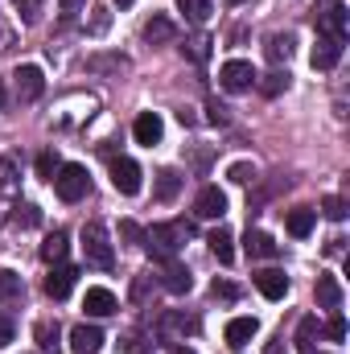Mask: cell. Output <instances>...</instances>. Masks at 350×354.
<instances>
[{
  "label": "cell",
  "instance_id": "5",
  "mask_svg": "<svg viewBox=\"0 0 350 354\" xmlns=\"http://www.w3.org/2000/svg\"><path fill=\"white\" fill-rule=\"evenodd\" d=\"M12 83H17V99H21V103H33V99H42V91H46V75H42V66L25 62V66H17Z\"/></svg>",
  "mask_w": 350,
  "mask_h": 354
},
{
  "label": "cell",
  "instance_id": "2",
  "mask_svg": "<svg viewBox=\"0 0 350 354\" xmlns=\"http://www.w3.org/2000/svg\"><path fill=\"white\" fill-rule=\"evenodd\" d=\"M83 256H87V264H95V268H111L116 264V252H111L107 227H103L99 218L83 223Z\"/></svg>",
  "mask_w": 350,
  "mask_h": 354
},
{
  "label": "cell",
  "instance_id": "14",
  "mask_svg": "<svg viewBox=\"0 0 350 354\" xmlns=\"http://www.w3.org/2000/svg\"><path fill=\"white\" fill-rule=\"evenodd\" d=\"M194 330H198V317H185V313H165V317L157 322V334H161L165 342L185 338V334H194Z\"/></svg>",
  "mask_w": 350,
  "mask_h": 354
},
{
  "label": "cell",
  "instance_id": "47",
  "mask_svg": "<svg viewBox=\"0 0 350 354\" xmlns=\"http://www.w3.org/2000/svg\"><path fill=\"white\" fill-rule=\"evenodd\" d=\"M174 354H198V351H190V346H174Z\"/></svg>",
  "mask_w": 350,
  "mask_h": 354
},
{
  "label": "cell",
  "instance_id": "51",
  "mask_svg": "<svg viewBox=\"0 0 350 354\" xmlns=\"http://www.w3.org/2000/svg\"><path fill=\"white\" fill-rule=\"evenodd\" d=\"M301 354H313V351H301Z\"/></svg>",
  "mask_w": 350,
  "mask_h": 354
},
{
  "label": "cell",
  "instance_id": "43",
  "mask_svg": "<svg viewBox=\"0 0 350 354\" xmlns=\"http://www.w3.org/2000/svg\"><path fill=\"white\" fill-rule=\"evenodd\" d=\"M12 46H17V33H12V29H8V25L0 21V54H8Z\"/></svg>",
  "mask_w": 350,
  "mask_h": 354
},
{
  "label": "cell",
  "instance_id": "28",
  "mask_svg": "<svg viewBox=\"0 0 350 354\" xmlns=\"http://www.w3.org/2000/svg\"><path fill=\"white\" fill-rule=\"evenodd\" d=\"M181 181H185V177L177 174V169H161V174H157V189H153L157 202H174L177 189H181Z\"/></svg>",
  "mask_w": 350,
  "mask_h": 354
},
{
  "label": "cell",
  "instance_id": "45",
  "mask_svg": "<svg viewBox=\"0 0 350 354\" xmlns=\"http://www.w3.org/2000/svg\"><path fill=\"white\" fill-rule=\"evenodd\" d=\"M12 206H17V198H8V194H0V218H4V214H8Z\"/></svg>",
  "mask_w": 350,
  "mask_h": 354
},
{
  "label": "cell",
  "instance_id": "29",
  "mask_svg": "<svg viewBox=\"0 0 350 354\" xmlns=\"http://www.w3.org/2000/svg\"><path fill=\"white\" fill-rule=\"evenodd\" d=\"M25 297V284L17 272H0V305H17Z\"/></svg>",
  "mask_w": 350,
  "mask_h": 354
},
{
  "label": "cell",
  "instance_id": "33",
  "mask_svg": "<svg viewBox=\"0 0 350 354\" xmlns=\"http://www.w3.org/2000/svg\"><path fill=\"white\" fill-rule=\"evenodd\" d=\"M322 214H326V218H334V223H342V218H347V198L330 194V198L322 202Z\"/></svg>",
  "mask_w": 350,
  "mask_h": 354
},
{
  "label": "cell",
  "instance_id": "34",
  "mask_svg": "<svg viewBox=\"0 0 350 354\" xmlns=\"http://www.w3.org/2000/svg\"><path fill=\"white\" fill-rule=\"evenodd\" d=\"M206 120L223 128V124H231V107H227V103H219V99H210V103H206Z\"/></svg>",
  "mask_w": 350,
  "mask_h": 354
},
{
  "label": "cell",
  "instance_id": "41",
  "mask_svg": "<svg viewBox=\"0 0 350 354\" xmlns=\"http://www.w3.org/2000/svg\"><path fill=\"white\" fill-rule=\"evenodd\" d=\"M17 12H21V21H25V25H33V21H37V12H42V0H17Z\"/></svg>",
  "mask_w": 350,
  "mask_h": 354
},
{
  "label": "cell",
  "instance_id": "10",
  "mask_svg": "<svg viewBox=\"0 0 350 354\" xmlns=\"http://www.w3.org/2000/svg\"><path fill=\"white\" fill-rule=\"evenodd\" d=\"M132 136H136V145L153 149V145H161V136H165V120H161L157 111H140L136 124H132Z\"/></svg>",
  "mask_w": 350,
  "mask_h": 354
},
{
  "label": "cell",
  "instance_id": "25",
  "mask_svg": "<svg viewBox=\"0 0 350 354\" xmlns=\"http://www.w3.org/2000/svg\"><path fill=\"white\" fill-rule=\"evenodd\" d=\"M317 305L322 309H342V284H338V276H317Z\"/></svg>",
  "mask_w": 350,
  "mask_h": 354
},
{
  "label": "cell",
  "instance_id": "3",
  "mask_svg": "<svg viewBox=\"0 0 350 354\" xmlns=\"http://www.w3.org/2000/svg\"><path fill=\"white\" fill-rule=\"evenodd\" d=\"M54 194L62 198V202H83L91 194V177L83 165H58V174H54Z\"/></svg>",
  "mask_w": 350,
  "mask_h": 354
},
{
  "label": "cell",
  "instance_id": "23",
  "mask_svg": "<svg viewBox=\"0 0 350 354\" xmlns=\"http://www.w3.org/2000/svg\"><path fill=\"white\" fill-rule=\"evenodd\" d=\"M243 248H248L252 260H276V252H280L268 231H248V243H243Z\"/></svg>",
  "mask_w": 350,
  "mask_h": 354
},
{
  "label": "cell",
  "instance_id": "8",
  "mask_svg": "<svg viewBox=\"0 0 350 354\" xmlns=\"http://www.w3.org/2000/svg\"><path fill=\"white\" fill-rule=\"evenodd\" d=\"M157 284H161L165 292H174V297H185V292L194 288V276H190V268L181 264V260H165V264H161V276H157Z\"/></svg>",
  "mask_w": 350,
  "mask_h": 354
},
{
  "label": "cell",
  "instance_id": "15",
  "mask_svg": "<svg viewBox=\"0 0 350 354\" xmlns=\"http://www.w3.org/2000/svg\"><path fill=\"white\" fill-rule=\"evenodd\" d=\"M99 346H103V330L99 326H75L71 330V351L75 354H99Z\"/></svg>",
  "mask_w": 350,
  "mask_h": 354
},
{
  "label": "cell",
  "instance_id": "39",
  "mask_svg": "<svg viewBox=\"0 0 350 354\" xmlns=\"http://www.w3.org/2000/svg\"><path fill=\"white\" fill-rule=\"evenodd\" d=\"M12 210H17V223H21V227H37V223H42V210H37L33 202H25V206H12Z\"/></svg>",
  "mask_w": 350,
  "mask_h": 354
},
{
  "label": "cell",
  "instance_id": "31",
  "mask_svg": "<svg viewBox=\"0 0 350 354\" xmlns=\"http://www.w3.org/2000/svg\"><path fill=\"white\" fill-rule=\"evenodd\" d=\"M181 54H190L194 62H206V58H210V37H206V33H194V37L181 46Z\"/></svg>",
  "mask_w": 350,
  "mask_h": 354
},
{
  "label": "cell",
  "instance_id": "11",
  "mask_svg": "<svg viewBox=\"0 0 350 354\" xmlns=\"http://www.w3.org/2000/svg\"><path fill=\"white\" fill-rule=\"evenodd\" d=\"M33 342H37L42 354H58L62 351V326H58L54 317H42V322L33 326Z\"/></svg>",
  "mask_w": 350,
  "mask_h": 354
},
{
  "label": "cell",
  "instance_id": "24",
  "mask_svg": "<svg viewBox=\"0 0 350 354\" xmlns=\"http://www.w3.org/2000/svg\"><path fill=\"white\" fill-rule=\"evenodd\" d=\"M206 243H210V252H214V260H219V264H231V260H235V235H231L227 227L210 231V239H206Z\"/></svg>",
  "mask_w": 350,
  "mask_h": 354
},
{
  "label": "cell",
  "instance_id": "21",
  "mask_svg": "<svg viewBox=\"0 0 350 354\" xmlns=\"http://www.w3.org/2000/svg\"><path fill=\"white\" fill-rule=\"evenodd\" d=\"M288 83H293V75H288V66L280 71V66H272L268 75H256V87H260V95H268V99H276V95H284L288 91Z\"/></svg>",
  "mask_w": 350,
  "mask_h": 354
},
{
  "label": "cell",
  "instance_id": "37",
  "mask_svg": "<svg viewBox=\"0 0 350 354\" xmlns=\"http://www.w3.org/2000/svg\"><path fill=\"white\" fill-rule=\"evenodd\" d=\"M227 177H231L235 185H248V181H256V165H248V161H235V165L227 169Z\"/></svg>",
  "mask_w": 350,
  "mask_h": 354
},
{
  "label": "cell",
  "instance_id": "19",
  "mask_svg": "<svg viewBox=\"0 0 350 354\" xmlns=\"http://www.w3.org/2000/svg\"><path fill=\"white\" fill-rule=\"evenodd\" d=\"M87 71H91V75H128V71H132V62H128L124 54H91Z\"/></svg>",
  "mask_w": 350,
  "mask_h": 354
},
{
  "label": "cell",
  "instance_id": "49",
  "mask_svg": "<svg viewBox=\"0 0 350 354\" xmlns=\"http://www.w3.org/2000/svg\"><path fill=\"white\" fill-rule=\"evenodd\" d=\"M227 4H243V0H227Z\"/></svg>",
  "mask_w": 350,
  "mask_h": 354
},
{
  "label": "cell",
  "instance_id": "48",
  "mask_svg": "<svg viewBox=\"0 0 350 354\" xmlns=\"http://www.w3.org/2000/svg\"><path fill=\"white\" fill-rule=\"evenodd\" d=\"M116 4H120V8H132V4H136V0H116Z\"/></svg>",
  "mask_w": 350,
  "mask_h": 354
},
{
  "label": "cell",
  "instance_id": "26",
  "mask_svg": "<svg viewBox=\"0 0 350 354\" xmlns=\"http://www.w3.org/2000/svg\"><path fill=\"white\" fill-rule=\"evenodd\" d=\"M264 54H268V62H272V66L288 62V58H293V33H272V37H268V46H264Z\"/></svg>",
  "mask_w": 350,
  "mask_h": 354
},
{
  "label": "cell",
  "instance_id": "38",
  "mask_svg": "<svg viewBox=\"0 0 350 354\" xmlns=\"http://www.w3.org/2000/svg\"><path fill=\"white\" fill-rule=\"evenodd\" d=\"M54 174H58V157H54V149H46V153L37 157V177L54 181Z\"/></svg>",
  "mask_w": 350,
  "mask_h": 354
},
{
  "label": "cell",
  "instance_id": "18",
  "mask_svg": "<svg viewBox=\"0 0 350 354\" xmlns=\"http://www.w3.org/2000/svg\"><path fill=\"white\" fill-rule=\"evenodd\" d=\"M75 276H79L75 268L58 264L54 272H50V276H46V292H50L54 301H66V297H71V288H75Z\"/></svg>",
  "mask_w": 350,
  "mask_h": 354
},
{
  "label": "cell",
  "instance_id": "9",
  "mask_svg": "<svg viewBox=\"0 0 350 354\" xmlns=\"http://www.w3.org/2000/svg\"><path fill=\"white\" fill-rule=\"evenodd\" d=\"M111 185H116L124 198L140 194V165H136L132 157H120V161H111Z\"/></svg>",
  "mask_w": 350,
  "mask_h": 354
},
{
  "label": "cell",
  "instance_id": "22",
  "mask_svg": "<svg viewBox=\"0 0 350 354\" xmlns=\"http://www.w3.org/2000/svg\"><path fill=\"white\" fill-rule=\"evenodd\" d=\"M256 334H260V322L256 317H231L227 322V342L231 346H248Z\"/></svg>",
  "mask_w": 350,
  "mask_h": 354
},
{
  "label": "cell",
  "instance_id": "16",
  "mask_svg": "<svg viewBox=\"0 0 350 354\" xmlns=\"http://www.w3.org/2000/svg\"><path fill=\"white\" fill-rule=\"evenodd\" d=\"M174 37H177V25L169 21V17L153 12V17L145 21V41H149V46H169Z\"/></svg>",
  "mask_w": 350,
  "mask_h": 354
},
{
  "label": "cell",
  "instance_id": "20",
  "mask_svg": "<svg viewBox=\"0 0 350 354\" xmlns=\"http://www.w3.org/2000/svg\"><path fill=\"white\" fill-rule=\"evenodd\" d=\"M313 223H317V210H309V206H297V210L284 214V231H288L293 239H305V235L313 231Z\"/></svg>",
  "mask_w": 350,
  "mask_h": 354
},
{
  "label": "cell",
  "instance_id": "35",
  "mask_svg": "<svg viewBox=\"0 0 350 354\" xmlns=\"http://www.w3.org/2000/svg\"><path fill=\"white\" fill-rule=\"evenodd\" d=\"M120 239H124L128 248H140V243H145V231H140L132 218H124V223H120Z\"/></svg>",
  "mask_w": 350,
  "mask_h": 354
},
{
  "label": "cell",
  "instance_id": "12",
  "mask_svg": "<svg viewBox=\"0 0 350 354\" xmlns=\"http://www.w3.org/2000/svg\"><path fill=\"white\" fill-rule=\"evenodd\" d=\"M252 280H256V288H260L268 301H284V292H288V276H284L280 268H264Z\"/></svg>",
  "mask_w": 350,
  "mask_h": 354
},
{
  "label": "cell",
  "instance_id": "17",
  "mask_svg": "<svg viewBox=\"0 0 350 354\" xmlns=\"http://www.w3.org/2000/svg\"><path fill=\"white\" fill-rule=\"evenodd\" d=\"M83 309H87L91 317H111L120 305H116V292H111V288H87Z\"/></svg>",
  "mask_w": 350,
  "mask_h": 354
},
{
  "label": "cell",
  "instance_id": "4",
  "mask_svg": "<svg viewBox=\"0 0 350 354\" xmlns=\"http://www.w3.org/2000/svg\"><path fill=\"white\" fill-rule=\"evenodd\" d=\"M219 83H223V91L239 95V91H252V87H256V71H252V62L231 58V62H223V66H219Z\"/></svg>",
  "mask_w": 350,
  "mask_h": 354
},
{
  "label": "cell",
  "instance_id": "30",
  "mask_svg": "<svg viewBox=\"0 0 350 354\" xmlns=\"http://www.w3.org/2000/svg\"><path fill=\"white\" fill-rule=\"evenodd\" d=\"M177 8L185 12V21H194V25H206L210 21V12H214V4L210 0H177Z\"/></svg>",
  "mask_w": 350,
  "mask_h": 354
},
{
  "label": "cell",
  "instance_id": "27",
  "mask_svg": "<svg viewBox=\"0 0 350 354\" xmlns=\"http://www.w3.org/2000/svg\"><path fill=\"white\" fill-rule=\"evenodd\" d=\"M66 252H71V239H66V231H54V235H46V243H42V260H46V264H62V260H66Z\"/></svg>",
  "mask_w": 350,
  "mask_h": 354
},
{
  "label": "cell",
  "instance_id": "13",
  "mask_svg": "<svg viewBox=\"0 0 350 354\" xmlns=\"http://www.w3.org/2000/svg\"><path fill=\"white\" fill-rule=\"evenodd\" d=\"M338 58H342V41H334V37H317L313 54H309L313 71H334V66H338Z\"/></svg>",
  "mask_w": 350,
  "mask_h": 354
},
{
  "label": "cell",
  "instance_id": "6",
  "mask_svg": "<svg viewBox=\"0 0 350 354\" xmlns=\"http://www.w3.org/2000/svg\"><path fill=\"white\" fill-rule=\"evenodd\" d=\"M313 21H317V37H334V41H347V8L342 4H330V8H322V12H313Z\"/></svg>",
  "mask_w": 350,
  "mask_h": 354
},
{
  "label": "cell",
  "instance_id": "1",
  "mask_svg": "<svg viewBox=\"0 0 350 354\" xmlns=\"http://www.w3.org/2000/svg\"><path fill=\"white\" fill-rule=\"evenodd\" d=\"M185 239H190V223H157L153 231H145L140 248H149V256L165 264V260H177V252L185 248Z\"/></svg>",
  "mask_w": 350,
  "mask_h": 354
},
{
  "label": "cell",
  "instance_id": "50",
  "mask_svg": "<svg viewBox=\"0 0 350 354\" xmlns=\"http://www.w3.org/2000/svg\"><path fill=\"white\" fill-rule=\"evenodd\" d=\"M140 354H153V351H140Z\"/></svg>",
  "mask_w": 350,
  "mask_h": 354
},
{
  "label": "cell",
  "instance_id": "44",
  "mask_svg": "<svg viewBox=\"0 0 350 354\" xmlns=\"http://www.w3.org/2000/svg\"><path fill=\"white\" fill-rule=\"evenodd\" d=\"M12 334H17L12 317H0V346H8V342H12Z\"/></svg>",
  "mask_w": 350,
  "mask_h": 354
},
{
  "label": "cell",
  "instance_id": "42",
  "mask_svg": "<svg viewBox=\"0 0 350 354\" xmlns=\"http://www.w3.org/2000/svg\"><path fill=\"white\" fill-rule=\"evenodd\" d=\"M210 297H214V301H235V284L214 280V284H210Z\"/></svg>",
  "mask_w": 350,
  "mask_h": 354
},
{
  "label": "cell",
  "instance_id": "7",
  "mask_svg": "<svg viewBox=\"0 0 350 354\" xmlns=\"http://www.w3.org/2000/svg\"><path fill=\"white\" fill-rule=\"evenodd\" d=\"M194 214H198V218L219 223V218L227 214V194H223L219 185H202V189H198V198H194Z\"/></svg>",
  "mask_w": 350,
  "mask_h": 354
},
{
  "label": "cell",
  "instance_id": "40",
  "mask_svg": "<svg viewBox=\"0 0 350 354\" xmlns=\"http://www.w3.org/2000/svg\"><path fill=\"white\" fill-rule=\"evenodd\" d=\"M58 4H62V21H66V25H75V21L87 12V0H58Z\"/></svg>",
  "mask_w": 350,
  "mask_h": 354
},
{
  "label": "cell",
  "instance_id": "36",
  "mask_svg": "<svg viewBox=\"0 0 350 354\" xmlns=\"http://www.w3.org/2000/svg\"><path fill=\"white\" fill-rule=\"evenodd\" d=\"M322 334H326L330 342H342V338H347V317H342V313L334 309V317L326 322V330H322Z\"/></svg>",
  "mask_w": 350,
  "mask_h": 354
},
{
  "label": "cell",
  "instance_id": "46",
  "mask_svg": "<svg viewBox=\"0 0 350 354\" xmlns=\"http://www.w3.org/2000/svg\"><path fill=\"white\" fill-rule=\"evenodd\" d=\"M0 107H8V91H4V79H0Z\"/></svg>",
  "mask_w": 350,
  "mask_h": 354
},
{
  "label": "cell",
  "instance_id": "32",
  "mask_svg": "<svg viewBox=\"0 0 350 354\" xmlns=\"http://www.w3.org/2000/svg\"><path fill=\"white\" fill-rule=\"evenodd\" d=\"M313 342H317V317H305L301 330H297V346L301 351H313Z\"/></svg>",
  "mask_w": 350,
  "mask_h": 354
}]
</instances>
